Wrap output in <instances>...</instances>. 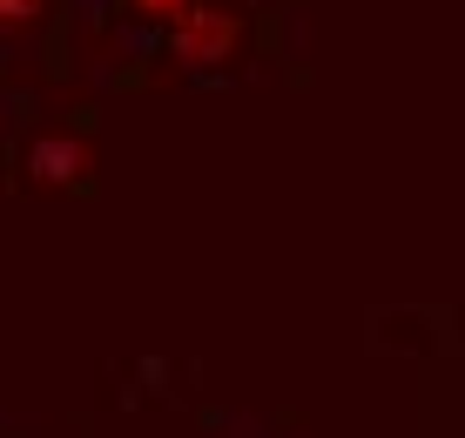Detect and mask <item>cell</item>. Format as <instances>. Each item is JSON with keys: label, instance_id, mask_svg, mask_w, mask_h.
Masks as SVG:
<instances>
[{"label": "cell", "instance_id": "cell-2", "mask_svg": "<svg viewBox=\"0 0 465 438\" xmlns=\"http://www.w3.org/2000/svg\"><path fill=\"white\" fill-rule=\"evenodd\" d=\"M82 162H88L82 142H41V149H35V169L54 175V183H74V169H82Z\"/></svg>", "mask_w": 465, "mask_h": 438}, {"label": "cell", "instance_id": "cell-4", "mask_svg": "<svg viewBox=\"0 0 465 438\" xmlns=\"http://www.w3.org/2000/svg\"><path fill=\"white\" fill-rule=\"evenodd\" d=\"M135 14H149V21H175V14L189 7V0H128Z\"/></svg>", "mask_w": 465, "mask_h": 438}, {"label": "cell", "instance_id": "cell-3", "mask_svg": "<svg viewBox=\"0 0 465 438\" xmlns=\"http://www.w3.org/2000/svg\"><path fill=\"white\" fill-rule=\"evenodd\" d=\"M41 14V0H0V27H27Z\"/></svg>", "mask_w": 465, "mask_h": 438}, {"label": "cell", "instance_id": "cell-1", "mask_svg": "<svg viewBox=\"0 0 465 438\" xmlns=\"http://www.w3.org/2000/svg\"><path fill=\"white\" fill-rule=\"evenodd\" d=\"M169 41H175V55H183V61L210 68V61H230V55H236V41H243V21H236V7L189 0V7L169 21Z\"/></svg>", "mask_w": 465, "mask_h": 438}]
</instances>
